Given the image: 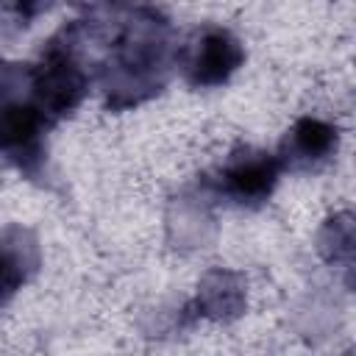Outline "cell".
Wrapping results in <instances>:
<instances>
[{
	"mask_svg": "<svg viewBox=\"0 0 356 356\" xmlns=\"http://www.w3.org/2000/svg\"><path fill=\"white\" fill-rule=\"evenodd\" d=\"M120 31L111 42V58L106 67L108 106L125 108L161 89L170 61V22L153 8H134L120 19Z\"/></svg>",
	"mask_w": 356,
	"mask_h": 356,
	"instance_id": "cell-1",
	"label": "cell"
},
{
	"mask_svg": "<svg viewBox=\"0 0 356 356\" xmlns=\"http://www.w3.org/2000/svg\"><path fill=\"white\" fill-rule=\"evenodd\" d=\"M28 92L36 108L50 122L72 114L89 92V72L64 31L44 47L42 58L31 67Z\"/></svg>",
	"mask_w": 356,
	"mask_h": 356,
	"instance_id": "cell-2",
	"label": "cell"
},
{
	"mask_svg": "<svg viewBox=\"0 0 356 356\" xmlns=\"http://www.w3.org/2000/svg\"><path fill=\"white\" fill-rule=\"evenodd\" d=\"M178 64L189 86L211 89L228 83V78L245 64V47L228 28L206 25L184 50H178Z\"/></svg>",
	"mask_w": 356,
	"mask_h": 356,
	"instance_id": "cell-3",
	"label": "cell"
},
{
	"mask_svg": "<svg viewBox=\"0 0 356 356\" xmlns=\"http://www.w3.org/2000/svg\"><path fill=\"white\" fill-rule=\"evenodd\" d=\"M278 175H281L278 156L242 147L231 153V159L222 164L217 184H220V192L236 206H261L273 195Z\"/></svg>",
	"mask_w": 356,
	"mask_h": 356,
	"instance_id": "cell-4",
	"label": "cell"
},
{
	"mask_svg": "<svg viewBox=\"0 0 356 356\" xmlns=\"http://www.w3.org/2000/svg\"><path fill=\"white\" fill-rule=\"evenodd\" d=\"M337 147H339L337 125L320 117H300L292 125V131L284 136L278 161H281V170L289 167L298 172H309L325 164L337 153Z\"/></svg>",
	"mask_w": 356,
	"mask_h": 356,
	"instance_id": "cell-5",
	"label": "cell"
},
{
	"mask_svg": "<svg viewBox=\"0 0 356 356\" xmlns=\"http://www.w3.org/2000/svg\"><path fill=\"white\" fill-rule=\"evenodd\" d=\"M36 242L28 231L8 228L0 234V303L8 300L36 270Z\"/></svg>",
	"mask_w": 356,
	"mask_h": 356,
	"instance_id": "cell-6",
	"label": "cell"
}]
</instances>
